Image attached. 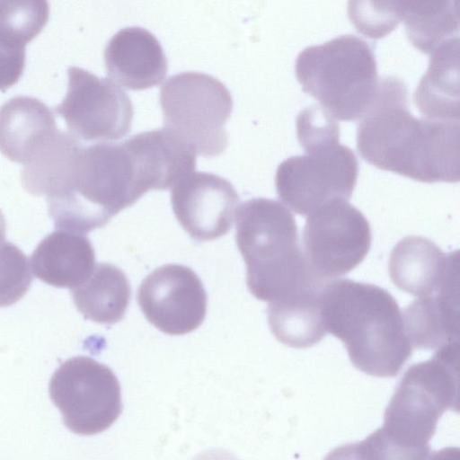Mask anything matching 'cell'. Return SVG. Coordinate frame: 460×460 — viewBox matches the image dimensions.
I'll return each mask as SVG.
<instances>
[{
	"label": "cell",
	"instance_id": "6da1fadb",
	"mask_svg": "<svg viewBox=\"0 0 460 460\" xmlns=\"http://www.w3.org/2000/svg\"><path fill=\"white\" fill-rule=\"evenodd\" d=\"M357 148L369 164L423 182H457L459 121L416 118L399 77L379 79L376 96L359 119Z\"/></svg>",
	"mask_w": 460,
	"mask_h": 460
},
{
	"label": "cell",
	"instance_id": "7a4b0ae2",
	"mask_svg": "<svg viewBox=\"0 0 460 460\" xmlns=\"http://www.w3.org/2000/svg\"><path fill=\"white\" fill-rule=\"evenodd\" d=\"M327 332L345 345L358 369L376 376H396L412 347L402 311L385 289L350 279L326 282L319 293Z\"/></svg>",
	"mask_w": 460,
	"mask_h": 460
},
{
	"label": "cell",
	"instance_id": "3957f363",
	"mask_svg": "<svg viewBox=\"0 0 460 460\" xmlns=\"http://www.w3.org/2000/svg\"><path fill=\"white\" fill-rule=\"evenodd\" d=\"M236 244L247 270L250 292L269 303L319 289L298 243L291 212L280 202L257 198L236 210Z\"/></svg>",
	"mask_w": 460,
	"mask_h": 460
},
{
	"label": "cell",
	"instance_id": "277c9868",
	"mask_svg": "<svg viewBox=\"0 0 460 460\" xmlns=\"http://www.w3.org/2000/svg\"><path fill=\"white\" fill-rule=\"evenodd\" d=\"M146 191L124 141L83 146L66 190L47 199L49 214L58 230L88 233Z\"/></svg>",
	"mask_w": 460,
	"mask_h": 460
},
{
	"label": "cell",
	"instance_id": "5b68a950",
	"mask_svg": "<svg viewBox=\"0 0 460 460\" xmlns=\"http://www.w3.org/2000/svg\"><path fill=\"white\" fill-rule=\"evenodd\" d=\"M295 69L303 90L342 120L364 115L379 83L372 48L350 34L305 48L298 54Z\"/></svg>",
	"mask_w": 460,
	"mask_h": 460
},
{
	"label": "cell",
	"instance_id": "8992f818",
	"mask_svg": "<svg viewBox=\"0 0 460 460\" xmlns=\"http://www.w3.org/2000/svg\"><path fill=\"white\" fill-rule=\"evenodd\" d=\"M458 355V342L451 343L406 371L385 413L383 429L392 438L427 445L441 414L457 403Z\"/></svg>",
	"mask_w": 460,
	"mask_h": 460
},
{
	"label": "cell",
	"instance_id": "52a82bcc",
	"mask_svg": "<svg viewBox=\"0 0 460 460\" xmlns=\"http://www.w3.org/2000/svg\"><path fill=\"white\" fill-rule=\"evenodd\" d=\"M160 104L165 128L196 154L217 156L228 146L225 125L233 99L217 78L195 71L173 75L160 89Z\"/></svg>",
	"mask_w": 460,
	"mask_h": 460
},
{
	"label": "cell",
	"instance_id": "ba28073f",
	"mask_svg": "<svg viewBox=\"0 0 460 460\" xmlns=\"http://www.w3.org/2000/svg\"><path fill=\"white\" fill-rule=\"evenodd\" d=\"M49 389L65 425L75 434L102 432L122 411L117 376L109 367L89 357H75L61 364Z\"/></svg>",
	"mask_w": 460,
	"mask_h": 460
},
{
	"label": "cell",
	"instance_id": "9c48e42d",
	"mask_svg": "<svg viewBox=\"0 0 460 460\" xmlns=\"http://www.w3.org/2000/svg\"><path fill=\"white\" fill-rule=\"evenodd\" d=\"M358 171L352 150L337 143L284 160L275 175L277 193L295 213L308 216L328 201H348Z\"/></svg>",
	"mask_w": 460,
	"mask_h": 460
},
{
	"label": "cell",
	"instance_id": "30bf717a",
	"mask_svg": "<svg viewBox=\"0 0 460 460\" xmlns=\"http://www.w3.org/2000/svg\"><path fill=\"white\" fill-rule=\"evenodd\" d=\"M370 244L368 221L348 201H328L306 218L303 252L311 273L320 284L356 268L367 254Z\"/></svg>",
	"mask_w": 460,
	"mask_h": 460
},
{
	"label": "cell",
	"instance_id": "8fae6325",
	"mask_svg": "<svg viewBox=\"0 0 460 460\" xmlns=\"http://www.w3.org/2000/svg\"><path fill=\"white\" fill-rule=\"evenodd\" d=\"M67 92L54 108L78 140H114L131 128L133 105L128 94L109 78L70 66Z\"/></svg>",
	"mask_w": 460,
	"mask_h": 460
},
{
	"label": "cell",
	"instance_id": "7c38bea8",
	"mask_svg": "<svg viewBox=\"0 0 460 460\" xmlns=\"http://www.w3.org/2000/svg\"><path fill=\"white\" fill-rule=\"evenodd\" d=\"M137 303L147 321L162 332L182 335L203 323L208 296L199 277L189 267L166 264L141 282Z\"/></svg>",
	"mask_w": 460,
	"mask_h": 460
},
{
	"label": "cell",
	"instance_id": "4fadbf2b",
	"mask_svg": "<svg viewBox=\"0 0 460 460\" xmlns=\"http://www.w3.org/2000/svg\"><path fill=\"white\" fill-rule=\"evenodd\" d=\"M171 200L182 228L193 239L203 242L230 231L239 198L226 179L215 173L192 172L172 187Z\"/></svg>",
	"mask_w": 460,
	"mask_h": 460
},
{
	"label": "cell",
	"instance_id": "5bb4252c",
	"mask_svg": "<svg viewBox=\"0 0 460 460\" xmlns=\"http://www.w3.org/2000/svg\"><path fill=\"white\" fill-rule=\"evenodd\" d=\"M108 78L131 90H144L164 81L168 68L165 53L148 30L130 26L118 31L104 50Z\"/></svg>",
	"mask_w": 460,
	"mask_h": 460
},
{
	"label": "cell",
	"instance_id": "9a60e30c",
	"mask_svg": "<svg viewBox=\"0 0 460 460\" xmlns=\"http://www.w3.org/2000/svg\"><path fill=\"white\" fill-rule=\"evenodd\" d=\"M405 332L412 348L438 349L459 341L458 267L433 294L404 309Z\"/></svg>",
	"mask_w": 460,
	"mask_h": 460
},
{
	"label": "cell",
	"instance_id": "2e32d148",
	"mask_svg": "<svg viewBox=\"0 0 460 460\" xmlns=\"http://www.w3.org/2000/svg\"><path fill=\"white\" fill-rule=\"evenodd\" d=\"M124 142L147 191L173 187L195 170L196 153L166 128L136 134Z\"/></svg>",
	"mask_w": 460,
	"mask_h": 460
},
{
	"label": "cell",
	"instance_id": "e0dca14e",
	"mask_svg": "<svg viewBox=\"0 0 460 460\" xmlns=\"http://www.w3.org/2000/svg\"><path fill=\"white\" fill-rule=\"evenodd\" d=\"M458 266V252L445 254L430 240L406 236L394 247L389 275L401 290L421 297L433 294Z\"/></svg>",
	"mask_w": 460,
	"mask_h": 460
},
{
	"label": "cell",
	"instance_id": "ac0fdd59",
	"mask_svg": "<svg viewBox=\"0 0 460 460\" xmlns=\"http://www.w3.org/2000/svg\"><path fill=\"white\" fill-rule=\"evenodd\" d=\"M58 128L52 111L40 100L18 95L0 107V152L26 164Z\"/></svg>",
	"mask_w": 460,
	"mask_h": 460
},
{
	"label": "cell",
	"instance_id": "d6986e66",
	"mask_svg": "<svg viewBox=\"0 0 460 460\" xmlns=\"http://www.w3.org/2000/svg\"><path fill=\"white\" fill-rule=\"evenodd\" d=\"M95 253L90 240L58 230L47 235L31 255V269L41 281L71 289L84 283L94 269Z\"/></svg>",
	"mask_w": 460,
	"mask_h": 460
},
{
	"label": "cell",
	"instance_id": "ffe728a7",
	"mask_svg": "<svg viewBox=\"0 0 460 460\" xmlns=\"http://www.w3.org/2000/svg\"><path fill=\"white\" fill-rule=\"evenodd\" d=\"M413 100L423 117L459 121V37L431 53Z\"/></svg>",
	"mask_w": 460,
	"mask_h": 460
},
{
	"label": "cell",
	"instance_id": "44dd1931",
	"mask_svg": "<svg viewBox=\"0 0 460 460\" xmlns=\"http://www.w3.org/2000/svg\"><path fill=\"white\" fill-rule=\"evenodd\" d=\"M77 310L94 323L112 324L123 319L131 288L127 275L111 263H98L89 278L71 289Z\"/></svg>",
	"mask_w": 460,
	"mask_h": 460
},
{
	"label": "cell",
	"instance_id": "7402d4cb",
	"mask_svg": "<svg viewBox=\"0 0 460 460\" xmlns=\"http://www.w3.org/2000/svg\"><path fill=\"white\" fill-rule=\"evenodd\" d=\"M320 289L306 290L269 303L268 323L283 344L305 349L318 343L327 333L320 304Z\"/></svg>",
	"mask_w": 460,
	"mask_h": 460
},
{
	"label": "cell",
	"instance_id": "603a6c76",
	"mask_svg": "<svg viewBox=\"0 0 460 460\" xmlns=\"http://www.w3.org/2000/svg\"><path fill=\"white\" fill-rule=\"evenodd\" d=\"M83 147L69 132L58 130L51 139L23 165V188L34 196L49 198L67 186L77 155Z\"/></svg>",
	"mask_w": 460,
	"mask_h": 460
},
{
	"label": "cell",
	"instance_id": "cb8c5ba5",
	"mask_svg": "<svg viewBox=\"0 0 460 460\" xmlns=\"http://www.w3.org/2000/svg\"><path fill=\"white\" fill-rule=\"evenodd\" d=\"M396 7L409 40L422 52L458 37V0L396 1Z\"/></svg>",
	"mask_w": 460,
	"mask_h": 460
},
{
	"label": "cell",
	"instance_id": "d4e9b609",
	"mask_svg": "<svg viewBox=\"0 0 460 460\" xmlns=\"http://www.w3.org/2000/svg\"><path fill=\"white\" fill-rule=\"evenodd\" d=\"M47 1H0V38L25 49L48 22Z\"/></svg>",
	"mask_w": 460,
	"mask_h": 460
},
{
	"label": "cell",
	"instance_id": "484cf974",
	"mask_svg": "<svg viewBox=\"0 0 460 460\" xmlns=\"http://www.w3.org/2000/svg\"><path fill=\"white\" fill-rule=\"evenodd\" d=\"M32 281L31 266L26 255L13 243H0V307L19 301Z\"/></svg>",
	"mask_w": 460,
	"mask_h": 460
},
{
	"label": "cell",
	"instance_id": "4316f807",
	"mask_svg": "<svg viewBox=\"0 0 460 460\" xmlns=\"http://www.w3.org/2000/svg\"><path fill=\"white\" fill-rule=\"evenodd\" d=\"M296 136L305 153L335 145L339 143V123L323 107L313 104L298 113Z\"/></svg>",
	"mask_w": 460,
	"mask_h": 460
},
{
	"label": "cell",
	"instance_id": "83f0119b",
	"mask_svg": "<svg viewBox=\"0 0 460 460\" xmlns=\"http://www.w3.org/2000/svg\"><path fill=\"white\" fill-rule=\"evenodd\" d=\"M348 13L358 31L374 39L384 37L400 22L396 1H349Z\"/></svg>",
	"mask_w": 460,
	"mask_h": 460
},
{
	"label": "cell",
	"instance_id": "f1b7e54d",
	"mask_svg": "<svg viewBox=\"0 0 460 460\" xmlns=\"http://www.w3.org/2000/svg\"><path fill=\"white\" fill-rule=\"evenodd\" d=\"M360 460H438L429 445L408 446L393 439L379 429L358 443Z\"/></svg>",
	"mask_w": 460,
	"mask_h": 460
},
{
	"label": "cell",
	"instance_id": "f546056e",
	"mask_svg": "<svg viewBox=\"0 0 460 460\" xmlns=\"http://www.w3.org/2000/svg\"><path fill=\"white\" fill-rule=\"evenodd\" d=\"M25 66V49L15 47L0 38V90L15 84Z\"/></svg>",
	"mask_w": 460,
	"mask_h": 460
},
{
	"label": "cell",
	"instance_id": "4dcf8cb0",
	"mask_svg": "<svg viewBox=\"0 0 460 460\" xmlns=\"http://www.w3.org/2000/svg\"><path fill=\"white\" fill-rule=\"evenodd\" d=\"M5 231H6V223L4 217L0 210V243L4 242L5 239Z\"/></svg>",
	"mask_w": 460,
	"mask_h": 460
}]
</instances>
